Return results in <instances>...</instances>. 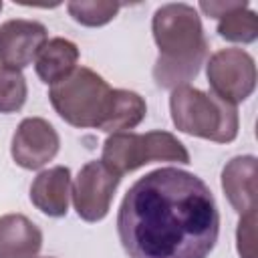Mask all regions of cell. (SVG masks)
<instances>
[{"mask_svg":"<svg viewBox=\"0 0 258 258\" xmlns=\"http://www.w3.org/2000/svg\"><path fill=\"white\" fill-rule=\"evenodd\" d=\"M117 234L129 258H206L220 236L218 204L196 173L159 167L127 189Z\"/></svg>","mask_w":258,"mask_h":258,"instance_id":"cell-1","label":"cell"},{"mask_svg":"<svg viewBox=\"0 0 258 258\" xmlns=\"http://www.w3.org/2000/svg\"><path fill=\"white\" fill-rule=\"evenodd\" d=\"M151 32L159 48L153 67L155 83L171 91L187 85L200 73L208 54V40L198 10L183 2L163 4L153 14Z\"/></svg>","mask_w":258,"mask_h":258,"instance_id":"cell-2","label":"cell"},{"mask_svg":"<svg viewBox=\"0 0 258 258\" xmlns=\"http://www.w3.org/2000/svg\"><path fill=\"white\" fill-rule=\"evenodd\" d=\"M169 113L177 131L214 143H232L238 137L236 105L191 85L175 87L169 95Z\"/></svg>","mask_w":258,"mask_h":258,"instance_id":"cell-3","label":"cell"},{"mask_svg":"<svg viewBox=\"0 0 258 258\" xmlns=\"http://www.w3.org/2000/svg\"><path fill=\"white\" fill-rule=\"evenodd\" d=\"M109 83L87 67H77L69 77L50 87L48 99L62 121L73 127L99 129L111 101Z\"/></svg>","mask_w":258,"mask_h":258,"instance_id":"cell-4","label":"cell"},{"mask_svg":"<svg viewBox=\"0 0 258 258\" xmlns=\"http://www.w3.org/2000/svg\"><path fill=\"white\" fill-rule=\"evenodd\" d=\"M101 161L119 177L151 161L189 163V151L169 131L111 133L103 143Z\"/></svg>","mask_w":258,"mask_h":258,"instance_id":"cell-5","label":"cell"},{"mask_svg":"<svg viewBox=\"0 0 258 258\" xmlns=\"http://www.w3.org/2000/svg\"><path fill=\"white\" fill-rule=\"evenodd\" d=\"M206 77L216 97L238 105L256 89V62L242 48H222L206 62Z\"/></svg>","mask_w":258,"mask_h":258,"instance_id":"cell-6","label":"cell"},{"mask_svg":"<svg viewBox=\"0 0 258 258\" xmlns=\"http://www.w3.org/2000/svg\"><path fill=\"white\" fill-rule=\"evenodd\" d=\"M119 181L121 177L113 173L101 159L87 161L79 169L71 187V198L77 216L85 222H101L109 214Z\"/></svg>","mask_w":258,"mask_h":258,"instance_id":"cell-7","label":"cell"},{"mask_svg":"<svg viewBox=\"0 0 258 258\" xmlns=\"http://www.w3.org/2000/svg\"><path fill=\"white\" fill-rule=\"evenodd\" d=\"M60 149V137L56 129L42 117H26L20 121L12 135L10 153L16 165L24 169H40Z\"/></svg>","mask_w":258,"mask_h":258,"instance_id":"cell-8","label":"cell"},{"mask_svg":"<svg viewBox=\"0 0 258 258\" xmlns=\"http://www.w3.org/2000/svg\"><path fill=\"white\" fill-rule=\"evenodd\" d=\"M48 40V30L36 20L12 18L0 24V64L10 69L28 67L44 42Z\"/></svg>","mask_w":258,"mask_h":258,"instance_id":"cell-9","label":"cell"},{"mask_svg":"<svg viewBox=\"0 0 258 258\" xmlns=\"http://www.w3.org/2000/svg\"><path fill=\"white\" fill-rule=\"evenodd\" d=\"M256 175L258 163L254 155L232 157L222 169V189L240 216L256 212Z\"/></svg>","mask_w":258,"mask_h":258,"instance_id":"cell-10","label":"cell"},{"mask_svg":"<svg viewBox=\"0 0 258 258\" xmlns=\"http://www.w3.org/2000/svg\"><path fill=\"white\" fill-rule=\"evenodd\" d=\"M71 187V169L67 165H54L34 177L30 185V202L42 214L62 218L69 212Z\"/></svg>","mask_w":258,"mask_h":258,"instance_id":"cell-11","label":"cell"},{"mask_svg":"<svg viewBox=\"0 0 258 258\" xmlns=\"http://www.w3.org/2000/svg\"><path fill=\"white\" fill-rule=\"evenodd\" d=\"M40 228L22 214L0 216V258H38Z\"/></svg>","mask_w":258,"mask_h":258,"instance_id":"cell-12","label":"cell"},{"mask_svg":"<svg viewBox=\"0 0 258 258\" xmlns=\"http://www.w3.org/2000/svg\"><path fill=\"white\" fill-rule=\"evenodd\" d=\"M79 46L69 38H50L34 58V71L46 85H56L77 69Z\"/></svg>","mask_w":258,"mask_h":258,"instance_id":"cell-13","label":"cell"},{"mask_svg":"<svg viewBox=\"0 0 258 258\" xmlns=\"http://www.w3.org/2000/svg\"><path fill=\"white\" fill-rule=\"evenodd\" d=\"M147 115L145 99L127 89H113L107 115L101 123V131L105 133H123L127 129L137 127Z\"/></svg>","mask_w":258,"mask_h":258,"instance_id":"cell-14","label":"cell"},{"mask_svg":"<svg viewBox=\"0 0 258 258\" xmlns=\"http://www.w3.org/2000/svg\"><path fill=\"white\" fill-rule=\"evenodd\" d=\"M218 34L230 42H254L258 36V16L248 8V2H234L222 16H218Z\"/></svg>","mask_w":258,"mask_h":258,"instance_id":"cell-15","label":"cell"},{"mask_svg":"<svg viewBox=\"0 0 258 258\" xmlns=\"http://www.w3.org/2000/svg\"><path fill=\"white\" fill-rule=\"evenodd\" d=\"M67 10L75 22L95 28L111 22L121 10V4L107 2V0H75L67 4Z\"/></svg>","mask_w":258,"mask_h":258,"instance_id":"cell-16","label":"cell"},{"mask_svg":"<svg viewBox=\"0 0 258 258\" xmlns=\"http://www.w3.org/2000/svg\"><path fill=\"white\" fill-rule=\"evenodd\" d=\"M28 87L18 69L0 64V113H16L26 103Z\"/></svg>","mask_w":258,"mask_h":258,"instance_id":"cell-17","label":"cell"},{"mask_svg":"<svg viewBox=\"0 0 258 258\" xmlns=\"http://www.w3.org/2000/svg\"><path fill=\"white\" fill-rule=\"evenodd\" d=\"M236 240H238V254L242 258H256V212L240 216L238 230H236Z\"/></svg>","mask_w":258,"mask_h":258,"instance_id":"cell-18","label":"cell"},{"mask_svg":"<svg viewBox=\"0 0 258 258\" xmlns=\"http://www.w3.org/2000/svg\"><path fill=\"white\" fill-rule=\"evenodd\" d=\"M0 10H2V0H0Z\"/></svg>","mask_w":258,"mask_h":258,"instance_id":"cell-19","label":"cell"}]
</instances>
